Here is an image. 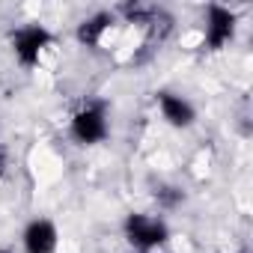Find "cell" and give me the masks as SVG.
Listing matches in <instances>:
<instances>
[{
	"label": "cell",
	"mask_w": 253,
	"mask_h": 253,
	"mask_svg": "<svg viewBox=\"0 0 253 253\" xmlns=\"http://www.w3.org/2000/svg\"><path fill=\"white\" fill-rule=\"evenodd\" d=\"M155 200H158L161 209H176V206L185 200V194H182L179 188H161V191L155 194Z\"/></svg>",
	"instance_id": "ba28073f"
},
{
	"label": "cell",
	"mask_w": 253,
	"mask_h": 253,
	"mask_svg": "<svg viewBox=\"0 0 253 253\" xmlns=\"http://www.w3.org/2000/svg\"><path fill=\"white\" fill-rule=\"evenodd\" d=\"M158 104H161V116H164L170 125H176V128H188V125L197 119L194 107H191L182 95H176V92H161V95H158Z\"/></svg>",
	"instance_id": "8992f818"
},
{
	"label": "cell",
	"mask_w": 253,
	"mask_h": 253,
	"mask_svg": "<svg viewBox=\"0 0 253 253\" xmlns=\"http://www.w3.org/2000/svg\"><path fill=\"white\" fill-rule=\"evenodd\" d=\"M0 164H3V152H0Z\"/></svg>",
	"instance_id": "9c48e42d"
},
{
	"label": "cell",
	"mask_w": 253,
	"mask_h": 253,
	"mask_svg": "<svg viewBox=\"0 0 253 253\" xmlns=\"http://www.w3.org/2000/svg\"><path fill=\"white\" fill-rule=\"evenodd\" d=\"M12 45H15V57L24 66H33V63H39V54L51 45V33L39 24H30V27H21L12 36Z\"/></svg>",
	"instance_id": "3957f363"
},
{
	"label": "cell",
	"mask_w": 253,
	"mask_h": 253,
	"mask_svg": "<svg viewBox=\"0 0 253 253\" xmlns=\"http://www.w3.org/2000/svg\"><path fill=\"white\" fill-rule=\"evenodd\" d=\"M125 238L137 250L161 247L167 241V223L161 217H149V214H128V220H125Z\"/></svg>",
	"instance_id": "6da1fadb"
},
{
	"label": "cell",
	"mask_w": 253,
	"mask_h": 253,
	"mask_svg": "<svg viewBox=\"0 0 253 253\" xmlns=\"http://www.w3.org/2000/svg\"><path fill=\"white\" fill-rule=\"evenodd\" d=\"M232 33H235V15L226 6H209V12H206L209 48H223L226 42H232Z\"/></svg>",
	"instance_id": "277c9868"
},
{
	"label": "cell",
	"mask_w": 253,
	"mask_h": 253,
	"mask_svg": "<svg viewBox=\"0 0 253 253\" xmlns=\"http://www.w3.org/2000/svg\"><path fill=\"white\" fill-rule=\"evenodd\" d=\"M24 250L27 253H54L57 250V229L51 220H33L24 229Z\"/></svg>",
	"instance_id": "5b68a950"
},
{
	"label": "cell",
	"mask_w": 253,
	"mask_h": 253,
	"mask_svg": "<svg viewBox=\"0 0 253 253\" xmlns=\"http://www.w3.org/2000/svg\"><path fill=\"white\" fill-rule=\"evenodd\" d=\"M72 137L84 146L98 143L107 137V116H104V104H86L72 116Z\"/></svg>",
	"instance_id": "7a4b0ae2"
},
{
	"label": "cell",
	"mask_w": 253,
	"mask_h": 253,
	"mask_svg": "<svg viewBox=\"0 0 253 253\" xmlns=\"http://www.w3.org/2000/svg\"><path fill=\"white\" fill-rule=\"evenodd\" d=\"M110 15L107 12H101V15H92L89 21H84L81 27H78V39L84 42V45H98L101 42V36H104V30L110 27Z\"/></svg>",
	"instance_id": "52a82bcc"
},
{
	"label": "cell",
	"mask_w": 253,
	"mask_h": 253,
	"mask_svg": "<svg viewBox=\"0 0 253 253\" xmlns=\"http://www.w3.org/2000/svg\"><path fill=\"white\" fill-rule=\"evenodd\" d=\"M0 253H9V250H0Z\"/></svg>",
	"instance_id": "30bf717a"
}]
</instances>
